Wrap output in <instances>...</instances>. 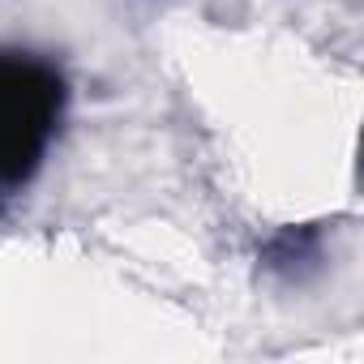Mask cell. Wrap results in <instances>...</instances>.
Listing matches in <instances>:
<instances>
[{
    "label": "cell",
    "mask_w": 364,
    "mask_h": 364,
    "mask_svg": "<svg viewBox=\"0 0 364 364\" xmlns=\"http://www.w3.org/2000/svg\"><path fill=\"white\" fill-rule=\"evenodd\" d=\"M65 107V82L52 65L0 52V189H14L39 167Z\"/></svg>",
    "instance_id": "6da1fadb"
}]
</instances>
